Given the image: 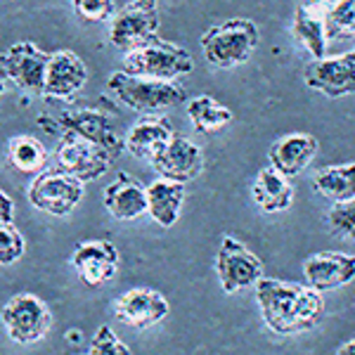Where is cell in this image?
<instances>
[{
  "instance_id": "obj_1",
  "label": "cell",
  "mask_w": 355,
  "mask_h": 355,
  "mask_svg": "<svg viewBox=\"0 0 355 355\" xmlns=\"http://www.w3.org/2000/svg\"><path fill=\"white\" fill-rule=\"evenodd\" d=\"M256 301L266 327L277 336L311 331L324 318V299L308 284L261 277L256 282Z\"/></svg>"
},
{
  "instance_id": "obj_2",
  "label": "cell",
  "mask_w": 355,
  "mask_h": 355,
  "mask_svg": "<svg viewBox=\"0 0 355 355\" xmlns=\"http://www.w3.org/2000/svg\"><path fill=\"white\" fill-rule=\"evenodd\" d=\"M256 45H259V26L246 17H234L211 26L202 36V53L206 62L216 69H232L249 62Z\"/></svg>"
},
{
  "instance_id": "obj_3",
  "label": "cell",
  "mask_w": 355,
  "mask_h": 355,
  "mask_svg": "<svg viewBox=\"0 0 355 355\" xmlns=\"http://www.w3.org/2000/svg\"><path fill=\"white\" fill-rule=\"evenodd\" d=\"M110 90L119 102H123L128 110L157 114L171 107L187 102V93L182 85L173 81H159V78L133 76L128 71H116L110 78Z\"/></svg>"
},
{
  "instance_id": "obj_4",
  "label": "cell",
  "mask_w": 355,
  "mask_h": 355,
  "mask_svg": "<svg viewBox=\"0 0 355 355\" xmlns=\"http://www.w3.org/2000/svg\"><path fill=\"white\" fill-rule=\"evenodd\" d=\"M38 125L43 130L53 133H71L83 135L85 140L105 147L114 159H119L125 152V135H121L114 125L112 116L105 110H78V112H62L60 116H38Z\"/></svg>"
},
{
  "instance_id": "obj_5",
  "label": "cell",
  "mask_w": 355,
  "mask_h": 355,
  "mask_svg": "<svg viewBox=\"0 0 355 355\" xmlns=\"http://www.w3.org/2000/svg\"><path fill=\"white\" fill-rule=\"evenodd\" d=\"M194 69L192 55L175 43H166L162 38L140 45L123 57V71L133 76L159 78V81H175Z\"/></svg>"
},
{
  "instance_id": "obj_6",
  "label": "cell",
  "mask_w": 355,
  "mask_h": 355,
  "mask_svg": "<svg viewBox=\"0 0 355 355\" xmlns=\"http://www.w3.org/2000/svg\"><path fill=\"white\" fill-rule=\"evenodd\" d=\"M0 322L15 343L28 346V343H38L53 329V313L38 296L24 291L5 303L0 311Z\"/></svg>"
},
{
  "instance_id": "obj_7",
  "label": "cell",
  "mask_w": 355,
  "mask_h": 355,
  "mask_svg": "<svg viewBox=\"0 0 355 355\" xmlns=\"http://www.w3.org/2000/svg\"><path fill=\"white\" fill-rule=\"evenodd\" d=\"M83 199V182L76 175L57 168H45L28 187V202L50 216L71 214Z\"/></svg>"
},
{
  "instance_id": "obj_8",
  "label": "cell",
  "mask_w": 355,
  "mask_h": 355,
  "mask_svg": "<svg viewBox=\"0 0 355 355\" xmlns=\"http://www.w3.org/2000/svg\"><path fill=\"white\" fill-rule=\"evenodd\" d=\"M159 10L157 0H133L119 10L110 21V43L123 53L150 43L159 33Z\"/></svg>"
},
{
  "instance_id": "obj_9",
  "label": "cell",
  "mask_w": 355,
  "mask_h": 355,
  "mask_svg": "<svg viewBox=\"0 0 355 355\" xmlns=\"http://www.w3.org/2000/svg\"><path fill=\"white\" fill-rule=\"evenodd\" d=\"M55 162L62 171L76 175L81 182L97 180L114 164V157L105 147L85 140L83 135L64 130L60 133V145L55 150Z\"/></svg>"
},
{
  "instance_id": "obj_10",
  "label": "cell",
  "mask_w": 355,
  "mask_h": 355,
  "mask_svg": "<svg viewBox=\"0 0 355 355\" xmlns=\"http://www.w3.org/2000/svg\"><path fill=\"white\" fill-rule=\"evenodd\" d=\"M216 272L223 291L237 294L239 289L256 287V282L263 277V261L234 237H223L216 256Z\"/></svg>"
},
{
  "instance_id": "obj_11",
  "label": "cell",
  "mask_w": 355,
  "mask_h": 355,
  "mask_svg": "<svg viewBox=\"0 0 355 355\" xmlns=\"http://www.w3.org/2000/svg\"><path fill=\"white\" fill-rule=\"evenodd\" d=\"M71 266L85 287H105L119 272V251L110 239H88L76 244Z\"/></svg>"
},
{
  "instance_id": "obj_12",
  "label": "cell",
  "mask_w": 355,
  "mask_h": 355,
  "mask_svg": "<svg viewBox=\"0 0 355 355\" xmlns=\"http://www.w3.org/2000/svg\"><path fill=\"white\" fill-rule=\"evenodd\" d=\"M3 60H5V69H8V78L17 88L24 90L28 95L43 97L45 73H48V64H50V55L45 50L28 41H21L15 43L3 55Z\"/></svg>"
},
{
  "instance_id": "obj_13",
  "label": "cell",
  "mask_w": 355,
  "mask_h": 355,
  "mask_svg": "<svg viewBox=\"0 0 355 355\" xmlns=\"http://www.w3.org/2000/svg\"><path fill=\"white\" fill-rule=\"evenodd\" d=\"M303 76H306L308 88L318 90L331 100L355 95V53L313 60L306 67Z\"/></svg>"
},
{
  "instance_id": "obj_14",
  "label": "cell",
  "mask_w": 355,
  "mask_h": 355,
  "mask_svg": "<svg viewBox=\"0 0 355 355\" xmlns=\"http://www.w3.org/2000/svg\"><path fill=\"white\" fill-rule=\"evenodd\" d=\"M171 306L166 301L164 294H159L157 289L147 287H135L121 294L114 303V315L116 320H121L123 324L133 329H150L154 324H159L168 315Z\"/></svg>"
},
{
  "instance_id": "obj_15",
  "label": "cell",
  "mask_w": 355,
  "mask_h": 355,
  "mask_svg": "<svg viewBox=\"0 0 355 355\" xmlns=\"http://www.w3.org/2000/svg\"><path fill=\"white\" fill-rule=\"evenodd\" d=\"M303 277H306L308 287H313L320 294L341 289L355 279V256L343 254V251L313 254L303 263Z\"/></svg>"
},
{
  "instance_id": "obj_16",
  "label": "cell",
  "mask_w": 355,
  "mask_h": 355,
  "mask_svg": "<svg viewBox=\"0 0 355 355\" xmlns=\"http://www.w3.org/2000/svg\"><path fill=\"white\" fill-rule=\"evenodd\" d=\"M159 178L175 182H190L204 171V152L190 140V137L173 135L171 142L150 162Z\"/></svg>"
},
{
  "instance_id": "obj_17",
  "label": "cell",
  "mask_w": 355,
  "mask_h": 355,
  "mask_svg": "<svg viewBox=\"0 0 355 355\" xmlns=\"http://www.w3.org/2000/svg\"><path fill=\"white\" fill-rule=\"evenodd\" d=\"M88 83V67L71 50H60L50 55L48 73H45V100H71Z\"/></svg>"
},
{
  "instance_id": "obj_18",
  "label": "cell",
  "mask_w": 355,
  "mask_h": 355,
  "mask_svg": "<svg viewBox=\"0 0 355 355\" xmlns=\"http://www.w3.org/2000/svg\"><path fill=\"white\" fill-rule=\"evenodd\" d=\"M318 152H320L318 137H313L311 133H289L279 137L277 142H272L270 152H268V162L282 175L296 178L313 164Z\"/></svg>"
},
{
  "instance_id": "obj_19",
  "label": "cell",
  "mask_w": 355,
  "mask_h": 355,
  "mask_svg": "<svg viewBox=\"0 0 355 355\" xmlns=\"http://www.w3.org/2000/svg\"><path fill=\"white\" fill-rule=\"evenodd\" d=\"M105 209L116 220H135L147 211V190L128 175L125 171L116 173V178L105 190Z\"/></svg>"
},
{
  "instance_id": "obj_20",
  "label": "cell",
  "mask_w": 355,
  "mask_h": 355,
  "mask_svg": "<svg viewBox=\"0 0 355 355\" xmlns=\"http://www.w3.org/2000/svg\"><path fill=\"white\" fill-rule=\"evenodd\" d=\"M175 135L173 125L166 116H142L125 133V150L142 162H152Z\"/></svg>"
},
{
  "instance_id": "obj_21",
  "label": "cell",
  "mask_w": 355,
  "mask_h": 355,
  "mask_svg": "<svg viewBox=\"0 0 355 355\" xmlns=\"http://www.w3.org/2000/svg\"><path fill=\"white\" fill-rule=\"evenodd\" d=\"M185 202V185L175 180L159 178L147 187V214L162 227H173L180 218V209Z\"/></svg>"
},
{
  "instance_id": "obj_22",
  "label": "cell",
  "mask_w": 355,
  "mask_h": 355,
  "mask_svg": "<svg viewBox=\"0 0 355 355\" xmlns=\"http://www.w3.org/2000/svg\"><path fill=\"white\" fill-rule=\"evenodd\" d=\"M291 33H294L296 43H301L306 48V53H311L315 60L327 57V19H324V10L313 8V5L303 3L301 8H296L294 24H291Z\"/></svg>"
},
{
  "instance_id": "obj_23",
  "label": "cell",
  "mask_w": 355,
  "mask_h": 355,
  "mask_svg": "<svg viewBox=\"0 0 355 355\" xmlns=\"http://www.w3.org/2000/svg\"><path fill=\"white\" fill-rule=\"evenodd\" d=\"M289 180L291 178L282 175L272 166L263 168L256 175L251 194H254V202L263 214H279V211L289 209L291 202H294V187H291Z\"/></svg>"
},
{
  "instance_id": "obj_24",
  "label": "cell",
  "mask_w": 355,
  "mask_h": 355,
  "mask_svg": "<svg viewBox=\"0 0 355 355\" xmlns=\"http://www.w3.org/2000/svg\"><path fill=\"white\" fill-rule=\"evenodd\" d=\"M318 194L329 199L331 204H348L355 199V162L324 166L313 180Z\"/></svg>"
},
{
  "instance_id": "obj_25",
  "label": "cell",
  "mask_w": 355,
  "mask_h": 355,
  "mask_svg": "<svg viewBox=\"0 0 355 355\" xmlns=\"http://www.w3.org/2000/svg\"><path fill=\"white\" fill-rule=\"evenodd\" d=\"M187 119L197 133H218L232 123L234 114L225 105H220L216 97L197 95L187 100Z\"/></svg>"
},
{
  "instance_id": "obj_26",
  "label": "cell",
  "mask_w": 355,
  "mask_h": 355,
  "mask_svg": "<svg viewBox=\"0 0 355 355\" xmlns=\"http://www.w3.org/2000/svg\"><path fill=\"white\" fill-rule=\"evenodd\" d=\"M8 162L15 171L24 175L43 173L45 166L50 162V154L45 150V145L33 135H15L8 142Z\"/></svg>"
},
{
  "instance_id": "obj_27",
  "label": "cell",
  "mask_w": 355,
  "mask_h": 355,
  "mask_svg": "<svg viewBox=\"0 0 355 355\" xmlns=\"http://www.w3.org/2000/svg\"><path fill=\"white\" fill-rule=\"evenodd\" d=\"M327 36H355V0H339L324 12Z\"/></svg>"
},
{
  "instance_id": "obj_28",
  "label": "cell",
  "mask_w": 355,
  "mask_h": 355,
  "mask_svg": "<svg viewBox=\"0 0 355 355\" xmlns=\"http://www.w3.org/2000/svg\"><path fill=\"white\" fill-rule=\"evenodd\" d=\"M24 234L15 227V223L0 225V266H12L24 256Z\"/></svg>"
},
{
  "instance_id": "obj_29",
  "label": "cell",
  "mask_w": 355,
  "mask_h": 355,
  "mask_svg": "<svg viewBox=\"0 0 355 355\" xmlns=\"http://www.w3.org/2000/svg\"><path fill=\"white\" fill-rule=\"evenodd\" d=\"M71 8L78 19L88 21V24H100L116 15L114 0H71Z\"/></svg>"
},
{
  "instance_id": "obj_30",
  "label": "cell",
  "mask_w": 355,
  "mask_h": 355,
  "mask_svg": "<svg viewBox=\"0 0 355 355\" xmlns=\"http://www.w3.org/2000/svg\"><path fill=\"white\" fill-rule=\"evenodd\" d=\"M88 355H130V351H128V346L119 339L116 331H114L110 324H102V327L95 331L93 341H90Z\"/></svg>"
},
{
  "instance_id": "obj_31",
  "label": "cell",
  "mask_w": 355,
  "mask_h": 355,
  "mask_svg": "<svg viewBox=\"0 0 355 355\" xmlns=\"http://www.w3.org/2000/svg\"><path fill=\"white\" fill-rule=\"evenodd\" d=\"M327 223L334 234L343 239H355V199L348 204H334V209L327 216Z\"/></svg>"
},
{
  "instance_id": "obj_32",
  "label": "cell",
  "mask_w": 355,
  "mask_h": 355,
  "mask_svg": "<svg viewBox=\"0 0 355 355\" xmlns=\"http://www.w3.org/2000/svg\"><path fill=\"white\" fill-rule=\"evenodd\" d=\"M15 223V202L0 190V225Z\"/></svg>"
},
{
  "instance_id": "obj_33",
  "label": "cell",
  "mask_w": 355,
  "mask_h": 355,
  "mask_svg": "<svg viewBox=\"0 0 355 355\" xmlns=\"http://www.w3.org/2000/svg\"><path fill=\"white\" fill-rule=\"evenodd\" d=\"M339 3V0H306V5H313V8H320V10H324V12H327V10L331 8V5H336Z\"/></svg>"
},
{
  "instance_id": "obj_34",
  "label": "cell",
  "mask_w": 355,
  "mask_h": 355,
  "mask_svg": "<svg viewBox=\"0 0 355 355\" xmlns=\"http://www.w3.org/2000/svg\"><path fill=\"white\" fill-rule=\"evenodd\" d=\"M336 355H355V339H351V341H346L343 346L336 351Z\"/></svg>"
},
{
  "instance_id": "obj_35",
  "label": "cell",
  "mask_w": 355,
  "mask_h": 355,
  "mask_svg": "<svg viewBox=\"0 0 355 355\" xmlns=\"http://www.w3.org/2000/svg\"><path fill=\"white\" fill-rule=\"evenodd\" d=\"M5 81H8V69H5L3 55H0V95H3V90H5Z\"/></svg>"
},
{
  "instance_id": "obj_36",
  "label": "cell",
  "mask_w": 355,
  "mask_h": 355,
  "mask_svg": "<svg viewBox=\"0 0 355 355\" xmlns=\"http://www.w3.org/2000/svg\"><path fill=\"white\" fill-rule=\"evenodd\" d=\"M353 53H355V50H353Z\"/></svg>"
}]
</instances>
